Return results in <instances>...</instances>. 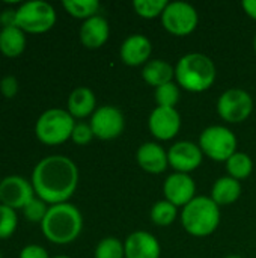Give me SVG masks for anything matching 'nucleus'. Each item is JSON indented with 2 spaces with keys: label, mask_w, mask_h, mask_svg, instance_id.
Masks as SVG:
<instances>
[{
  "label": "nucleus",
  "mask_w": 256,
  "mask_h": 258,
  "mask_svg": "<svg viewBox=\"0 0 256 258\" xmlns=\"http://www.w3.org/2000/svg\"><path fill=\"white\" fill-rule=\"evenodd\" d=\"M30 183L35 195L48 206L68 203L78 186V168L66 156H47L33 168Z\"/></svg>",
  "instance_id": "f257e3e1"
},
{
  "label": "nucleus",
  "mask_w": 256,
  "mask_h": 258,
  "mask_svg": "<svg viewBox=\"0 0 256 258\" xmlns=\"http://www.w3.org/2000/svg\"><path fill=\"white\" fill-rule=\"evenodd\" d=\"M83 215L71 203L54 204L48 207L41 222L44 237L54 245H69L81 234Z\"/></svg>",
  "instance_id": "f03ea898"
},
{
  "label": "nucleus",
  "mask_w": 256,
  "mask_h": 258,
  "mask_svg": "<svg viewBox=\"0 0 256 258\" xmlns=\"http://www.w3.org/2000/svg\"><path fill=\"white\" fill-rule=\"evenodd\" d=\"M217 77V68L213 59L204 53H187L175 65V80L187 92L208 91Z\"/></svg>",
  "instance_id": "7ed1b4c3"
},
{
  "label": "nucleus",
  "mask_w": 256,
  "mask_h": 258,
  "mask_svg": "<svg viewBox=\"0 0 256 258\" xmlns=\"http://www.w3.org/2000/svg\"><path fill=\"white\" fill-rule=\"evenodd\" d=\"M181 225L193 237L211 236L220 225V207L210 198L198 195L181 212Z\"/></svg>",
  "instance_id": "20e7f679"
},
{
  "label": "nucleus",
  "mask_w": 256,
  "mask_h": 258,
  "mask_svg": "<svg viewBox=\"0 0 256 258\" xmlns=\"http://www.w3.org/2000/svg\"><path fill=\"white\" fill-rule=\"evenodd\" d=\"M75 119L66 109H47L39 115L35 124V135L38 141L48 147L65 144L71 139Z\"/></svg>",
  "instance_id": "39448f33"
},
{
  "label": "nucleus",
  "mask_w": 256,
  "mask_h": 258,
  "mask_svg": "<svg viewBox=\"0 0 256 258\" xmlns=\"http://www.w3.org/2000/svg\"><path fill=\"white\" fill-rule=\"evenodd\" d=\"M56 20V9L44 0L24 2L15 9V26L24 33H45L53 29Z\"/></svg>",
  "instance_id": "423d86ee"
},
{
  "label": "nucleus",
  "mask_w": 256,
  "mask_h": 258,
  "mask_svg": "<svg viewBox=\"0 0 256 258\" xmlns=\"http://www.w3.org/2000/svg\"><path fill=\"white\" fill-rule=\"evenodd\" d=\"M198 145L213 162H225L237 153V136L226 125H210L199 135Z\"/></svg>",
  "instance_id": "0eeeda50"
},
{
  "label": "nucleus",
  "mask_w": 256,
  "mask_h": 258,
  "mask_svg": "<svg viewBox=\"0 0 256 258\" xmlns=\"http://www.w3.org/2000/svg\"><path fill=\"white\" fill-rule=\"evenodd\" d=\"M160 18L163 27L174 36H187L193 33L199 24L196 8L187 2H169Z\"/></svg>",
  "instance_id": "6e6552de"
},
{
  "label": "nucleus",
  "mask_w": 256,
  "mask_h": 258,
  "mask_svg": "<svg viewBox=\"0 0 256 258\" xmlns=\"http://www.w3.org/2000/svg\"><path fill=\"white\" fill-rule=\"evenodd\" d=\"M253 106V98L247 91L231 88L222 92V95L219 97L217 113L223 121L229 124H240L252 115Z\"/></svg>",
  "instance_id": "1a4fd4ad"
},
{
  "label": "nucleus",
  "mask_w": 256,
  "mask_h": 258,
  "mask_svg": "<svg viewBox=\"0 0 256 258\" xmlns=\"http://www.w3.org/2000/svg\"><path fill=\"white\" fill-rule=\"evenodd\" d=\"M89 125L94 132V136L101 141H112L119 138L125 128V118L121 109L116 106H100L92 113Z\"/></svg>",
  "instance_id": "9d476101"
},
{
  "label": "nucleus",
  "mask_w": 256,
  "mask_h": 258,
  "mask_svg": "<svg viewBox=\"0 0 256 258\" xmlns=\"http://www.w3.org/2000/svg\"><path fill=\"white\" fill-rule=\"evenodd\" d=\"M204 157L201 147L192 141H178L167 150L169 166L174 172L192 174L202 165Z\"/></svg>",
  "instance_id": "9b49d317"
},
{
  "label": "nucleus",
  "mask_w": 256,
  "mask_h": 258,
  "mask_svg": "<svg viewBox=\"0 0 256 258\" xmlns=\"http://www.w3.org/2000/svg\"><path fill=\"white\" fill-rule=\"evenodd\" d=\"M35 197L32 183L21 175H8L0 180V204L6 207L23 210Z\"/></svg>",
  "instance_id": "f8f14e48"
},
{
  "label": "nucleus",
  "mask_w": 256,
  "mask_h": 258,
  "mask_svg": "<svg viewBox=\"0 0 256 258\" xmlns=\"http://www.w3.org/2000/svg\"><path fill=\"white\" fill-rule=\"evenodd\" d=\"M181 115L175 107H158L152 109L148 118L149 133L161 142L174 139L181 130Z\"/></svg>",
  "instance_id": "ddd939ff"
},
{
  "label": "nucleus",
  "mask_w": 256,
  "mask_h": 258,
  "mask_svg": "<svg viewBox=\"0 0 256 258\" xmlns=\"http://www.w3.org/2000/svg\"><path fill=\"white\" fill-rule=\"evenodd\" d=\"M164 200L177 207H186L196 195V183L190 174L172 172L163 183Z\"/></svg>",
  "instance_id": "4468645a"
},
{
  "label": "nucleus",
  "mask_w": 256,
  "mask_h": 258,
  "mask_svg": "<svg viewBox=\"0 0 256 258\" xmlns=\"http://www.w3.org/2000/svg\"><path fill=\"white\" fill-rule=\"evenodd\" d=\"M152 53V44L148 36L142 33L128 35L119 48L121 60L128 67H140L149 62V56Z\"/></svg>",
  "instance_id": "2eb2a0df"
},
{
  "label": "nucleus",
  "mask_w": 256,
  "mask_h": 258,
  "mask_svg": "<svg viewBox=\"0 0 256 258\" xmlns=\"http://www.w3.org/2000/svg\"><path fill=\"white\" fill-rule=\"evenodd\" d=\"M125 258H160L161 246L158 239L143 230H137L124 240Z\"/></svg>",
  "instance_id": "dca6fc26"
},
{
  "label": "nucleus",
  "mask_w": 256,
  "mask_h": 258,
  "mask_svg": "<svg viewBox=\"0 0 256 258\" xmlns=\"http://www.w3.org/2000/svg\"><path fill=\"white\" fill-rule=\"evenodd\" d=\"M137 165L148 174H163L169 168L167 151L157 142H145L136 151Z\"/></svg>",
  "instance_id": "f3484780"
},
{
  "label": "nucleus",
  "mask_w": 256,
  "mask_h": 258,
  "mask_svg": "<svg viewBox=\"0 0 256 258\" xmlns=\"http://www.w3.org/2000/svg\"><path fill=\"white\" fill-rule=\"evenodd\" d=\"M78 36H80V42L86 48L89 50L101 48L110 36V24L107 18L98 14L81 23Z\"/></svg>",
  "instance_id": "a211bd4d"
},
{
  "label": "nucleus",
  "mask_w": 256,
  "mask_h": 258,
  "mask_svg": "<svg viewBox=\"0 0 256 258\" xmlns=\"http://www.w3.org/2000/svg\"><path fill=\"white\" fill-rule=\"evenodd\" d=\"M66 110L74 119H84L92 116V113L97 110V97L94 91L86 86L75 88L68 97Z\"/></svg>",
  "instance_id": "6ab92c4d"
},
{
  "label": "nucleus",
  "mask_w": 256,
  "mask_h": 258,
  "mask_svg": "<svg viewBox=\"0 0 256 258\" xmlns=\"http://www.w3.org/2000/svg\"><path fill=\"white\" fill-rule=\"evenodd\" d=\"M243 187H241V181L225 175L220 177L214 181L213 187H211V200L219 206H231L235 201H238V198L241 197Z\"/></svg>",
  "instance_id": "aec40b11"
},
{
  "label": "nucleus",
  "mask_w": 256,
  "mask_h": 258,
  "mask_svg": "<svg viewBox=\"0 0 256 258\" xmlns=\"http://www.w3.org/2000/svg\"><path fill=\"white\" fill-rule=\"evenodd\" d=\"M142 79L152 88H158L175 79V67L164 59H152L142 68Z\"/></svg>",
  "instance_id": "412c9836"
},
{
  "label": "nucleus",
  "mask_w": 256,
  "mask_h": 258,
  "mask_svg": "<svg viewBox=\"0 0 256 258\" xmlns=\"http://www.w3.org/2000/svg\"><path fill=\"white\" fill-rule=\"evenodd\" d=\"M26 50V33L17 26L0 29V53L6 57H17Z\"/></svg>",
  "instance_id": "4be33fe9"
},
{
  "label": "nucleus",
  "mask_w": 256,
  "mask_h": 258,
  "mask_svg": "<svg viewBox=\"0 0 256 258\" xmlns=\"http://www.w3.org/2000/svg\"><path fill=\"white\" fill-rule=\"evenodd\" d=\"M226 172L229 177L243 181L246 180L252 171H253V160L247 153H241L237 151L235 154H232L228 160H226Z\"/></svg>",
  "instance_id": "5701e85b"
},
{
  "label": "nucleus",
  "mask_w": 256,
  "mask_h": 258,
  "mask_svg": "<svg viewBox=\"0 0 256 258\" xmlns=\"http://www.w3.org/2000/svg\"><path fill=\"white\" fill-rule=\"evenodd\" d=\"M62 6L71 17L83 21L98 15V11L101 8L98 0H63Z\"/></svg>",
  "instance_id": "b1692460"
},
{
  "label": "nucleus",
  "mask_w": 256,
  "mask_h": 258,
  "mask_svg": "<svg viewBox=\"0 0 256 258\" xmlns=\"http://www.w3.org/2000/svg\"><path fill=\"white\" fill-rule=\"evenodd\" d=\"M151 221L157 227H169L178 218V207L166 200H160L152 204L149 212Z\"/></svg>",
  "instance_id": "393cba45"
},
{
  "label": "nucleus",
  "mask_w": 256,
  "mask_h": 258,
  "mask_svg": "<svg viewBox=\"0 0 256 258\" xmlns=\"http://www.w3.org/2000/svg\"><path fill=\"white\" fill-rule=\"evenodd\" d=\"M94 258H125L124 242L113 236L101 239L95 246Z\"/></svg>",
  "instance_id": "a878e982"
},
{
  "label": "nucleus",
  "mask_w": 256,
  "mask_h": 258,
  "mask_svg": "<svg viewBox=\"0 0 256 258\" xmlns=\"http://www.w3.org/2000/svg\"><path fill=\"white\" fill-rule=\"evenodd\" d=\"M181 97V88L177 82H169L166 85H161L155 88L154 98L158 107H175L180 103Z\"/></svg>",
  "instance_id": "bb28decb"
},
{
  "label": "nucleus",
  "mask_w": 256,
  "mask_h": 258,
  "mask_svg": "<svg viewBox=\"0 0 256 258\" xmlns=\"http://www.w3.org/2000/svg\"><path fill=\"white\" fill-rule=\"evenodd\" d=\"M167 5H169L167 0H134L133 2L134 12L139 17L146 18V20L161 17Z\"/></svg>",
  "instance_id": "cd10ccee"
},
{
  "label": "nucleus",
  "mask_w": 256,
  "mask_h": 258,
  "mask_svg": "<svg viewBox=\"0 0 256 258\" xmlns=\"http://www.w3.org/2000/svg\"><path fill=\"white\" fill-rule=\"evenodd\" d=\"M18 227L17 210L0 204V239H9Z\"/></svg>",
  "instance_id": "c85d7f7f"
},
{
  "label": "nucleus",
  "mask_w": 256,
  "mask_h": 258,
  "mask_svg": "<svg viewBox=\"0 0 256 258\" xmlns=\"http://www.w3.org/2000/svg\"><path fill=\"white\" fill-rule=\"evenodd\" d=\"M48 204L44 203L41 198L35 197L33 200H30L27 203V206L23 209V215L24 218L29 221V222H33V224H39L42 222V219L45 218L47 212H48Z\"/></svg>",
  "instance_id": "c756f323"
},
{
  "label": "nucleus",
  "mask_w": 256,
  "mask_h": 258,
  "mask_svg": "<svg viewBox=\"0 0 256 258\" xmlns=\"http://www.w3.org/2000/svg\"><path fill=\"white\" fill-rule=\"evenodd\" d=\"M94 132L89 125V122H75L74 125V130H72V135H71V141L75 144V145H88L92 139H94Z\"/></svg>",
  "instance_id": "7c9ffc66"
},
{
  "label": "nucleus",
  "mask_w": 256,
  "mask_h": 258,
  "mask_svg": "<svg viewBox=\"0 0 256 258\" xmlns=\"http://www.w3.org/2000/svg\"><path fill=\"white\" fill-rule=\"evenodd\" d=\"M18 80L17 77L14 76H5L2 80H0V92L3 97L6 98H14L17 94H18Z\"/></svg>",
  "instance_id": "2f4dec72"
},
{
  "label": "nucleus",
  "mask_w": 256,
  "mask_h": 258,
  "mask_svg": "<svg viewBox=\"0 0 256 258\" xmlns=\"http://www.w3.org/2000/svg\"><path fill=\"white\" fill-rule=\"evenodd\" d=\"M18 258H50L47 249L41 245H26L21 251H20V255Z\"/></svg>",
  "instance_id": "473e14b6"
},
{
  "label": "nucleus",
  "mask_w": 256,
  "mask_h": 258,
  "mask_svg": "<svg viewBox=\"0 0 256 258\" xmlns=\"http://www.w3.org/2000/svg\"><path fill=\"white\" fill-rule=\"evenodd\" d=\"M0 24L2 27L15 26V9H5L0 14Z\"/></svg>",
  "instance_id": "72a5a7b5"
},
{
  "label": "nucleus",
  "mask_w": 256,
  "mask_h": 258,
  "mask_svg": "<svg viewBox=\"0 0 256 258\" xmlns=\"http://www.w3.org/2000/svg\"><path fill=\"white\" fill-rule=\"evenodd\" d=\"M241 6L250 18L256 20V0H244L241 3Z\"/></svg>",
  "instance_id": "f704fd0d"
},
{
  "label": "nucleus",
  "mask_w": 256,
  "mask_h": 258,
  "mask_svg": "<svg viewBox=\"0 0 256 258\" xmlns=\"http://www.w3.org/2000/svg\"><path fill=\"white\" fill-rule=\"evenodd\" d=\"M225 258H241V257H238V255H228V257H225Z\"/></svg>",
  "instance_id": "c9c22d12"
},
{
  "label": "nucleus",
  "mask_w": 256,
  "mask_h": 258,
  "mask_svg": "<svg viewBox=\"0 0 256 258\" xmlns=\"http://www.w3.org/2000/svg\"><path fill=\"white\" fill-rule=\"evenodd\" d=\"M253 48H255V53H256V35H255V39H253Z\"/></svg>",
  "instance_id": "e433bc0d"
},
{
  "label": "nucleus",
  "mask_w": 256,
  "mask_h": 258,
  "mask_svg": "<svg viewBox=\"0 0 256 258\" xmlns=\"http://www.w3.org/2000/svg\"><path fill=\"white\" fill-rule=\"evenodd\" d=\"M54 258H71V257H66V255H57V257Z\"/></svg>",
  "instance_id": "4c0bfd02"
},
{
  "label": "nucleus",
  "mask_w": 256,
  "mask_h": 258,
  "mask_svg": "<svg viewBox=\"0 0 256 258\" xmlns=\"http://www.w3.org/2000/svg\"><path fill=\"white\" fill-rule=\"evenodd\" d=\"M0 258H3V255H2V252H0Z\"/></svg>",
  "instance_id": "58836bf2"
}]
</instances>
